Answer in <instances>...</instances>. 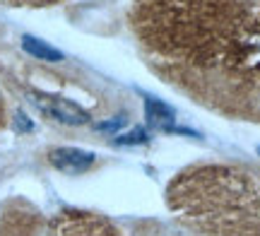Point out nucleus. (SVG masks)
<instances>
[{"label":"nucleus","mask_w":260,"mask_h":236,"mask_svg":"<svg viewBox=\"0 0 260 236\" xmlns=\"http://www.w3.org/2000/svg\"><path fill=\"white\" fill-rule=\"evenodd\" d=\"M29 102L37 106L39 111H44L46 116H51L53 121L63 123V125H87V123L92 121L82 106H77L75 102L63 99V96H51V94L34 92V94L29 96Z\"/></svg>","instance_id":"f257e3e1"},{"label":"nucleus","mask_w":260,"mask_h":236,"mask_svg":"<svg viewBox=\"0 0 260 236\" xmlns=\"http://www.w3.org/2000/svg\"><path fill=\"white\" fill-rule=\"evenodd\" d=\"M149 140H152L149 130H145V128H133V130H128V132L116 135V138H113V145H118V147H138V145H147Z\"/></svg>","instance_id":"39448f33"},{"label":"nucleus","mask_w":260,"mask_h":236,"mask_svg":"<svg viewBox=\"0 0 260 236\" xmlns=\"http://www.w3.org/2000/svg\"><path fill=\"white\" fill-rule=\"evenodd\" d=\"M258 154H260V145H258Z\"/></svg>","instance_id":"6e6552de"},{"label":"nucleus","mask_w":260,"mask_h":236,"mask_svg":"<svg viewBox=\"0 0 260 236\" xmlns=\"http://www.w3.org/2000/svg\"><path fill=\"white\" fill-rule=\"evenodd\" d=\"M142 102H145V118H147L149 128L169 132L171 125H176V111H174V106H169L167 102L157 99L154 94H142Z\"/></svg>","instance_id":"7ed1b4c3"},{"label":"nucleus","mask_w":260,"mask_h":236,"mask_svg":"<svg viewBox=\"0 0 260 236\" xmlns=\"http://www.w3.org/2000/svg\"><path fill=\"white\" fill-rule=\"evenodd\" d=\"M15 130L17 132H31L34 130V123H31V118H29L24 111H17V114H15Z\"/></svg>","instance_id":"0eeeda50"},{"label":"nucleus","mask_w":260,"mask_h":236,"mask_svg":"<svg viewBox=\"0 0 260 236\" xmlns=\"http://www.w3.org/2000/svg\"><path fill=\"white\" fill-rule=\"evenodd\" d=\"M22 48L37 60H46V63H60L63 60V51H58L56 46H51V44L41 41L39 37H31V34L22 37Z\"/></svg>","instance_id":"20e7f679"},{"label":"nucleus","mask_w":260,"mask_h":236,"mask_svg":"<svg viewBox=\"0 0 260 236\" xmlns=\"http://www.w3.org/2000/svg\"><path fill=\"white\" fill-rule=\"evenodd\" d=\"M125 123H128L125 116H116V118H111V121L94 123V130H99V132H118L121 128H125Z\"/></svg>","instance_id":"423d86ee"},{"label":"nucleus","mask_w":260,"mask_h":236,"mask_svg":"<svg viewBox=\"0 0 260 236\" xmlns=\"http://www.w3.org/2000/svg\"><path fill=\"white\" fill-rule=\"evenodd\" d=\"M51 164L63 174H84L96 161V154L80 147H56L48 154Z\"/></svg>","instance_id":"f03ea898"}]
</instances>
